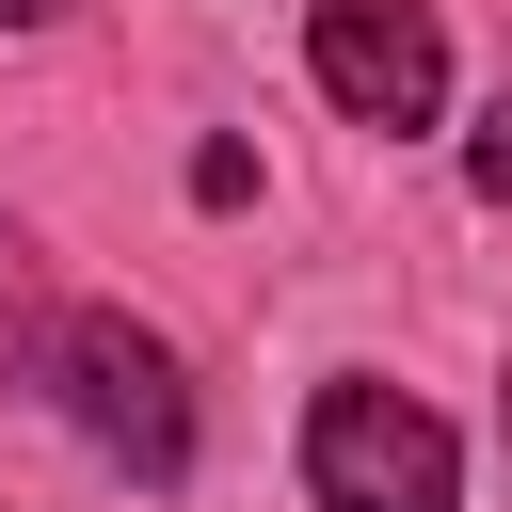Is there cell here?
<instances>
[{
  "instance_id": "7a4b0ae2",
  "label": "cell",
  "mask_w": 512,
  "mask_h": 512,
  "mask_svg": "<svg viewBox=\"0 0 512 512\" xmlns=\"http://www.w3.org/2000/svg\"><path fill=\"white\" fill-rule=\"evenodd\" d=\"M304 512H464V432L384 368H336L304 400Z\"/></svg>"
},
{
  "instance_id": "3957f363",
  "label": "cell",
  "mask_w": 512,
  "mask_h": 512,
  "mask_svg": "<svg viewBox=\"0 0 512 512\" xmlns=\"http://www.w3.org/2000/svg\"><path fill=\"white\" fill-rule=\"evenodd\" d=\"M304 64L352 128H432L448 112V16L432 0H304Z\"/></svg>"
},
{
  "instance_id": "277c9868",
  "label": "cell",
  "mask_w": 512,
  "mask_h": 512,
  "mask_svg": "<svg viewBox=\"0 0 512 512\" xmlns=\"http://www.w3.org/2000/svg\"><path fill=\"white\" fill-rule=\"evenodd\" d=\"M464 192H480V208H512V96L480 112V144H464Z\"/></svg>"
},
{
  "instance_id": "5b68a950",
  "label": "cell",
  "mask_w": 512,
  "mask_h": 512,
  "mask_svg": "<svg viewBox=\"0 0 512 512\" xmlns=\"http://www.w3.org/2000/svg\"><path fill=\"white\" fill-rule=\"evenodd\" d=\"M48 16H80V0H0V32H48Z\"/></svg>"
},
{
  "instance_id": "6da1fadb",
  "label": "cell",
  "mask_w": 512,
  "mask_h": 512,
  "mask_svg": "<svg viewBox=\"0 0 512 512\" xmlns=\"http://www.w3.org/2000/svg\"><path fill=\"white\" fill-rule=\"evenodd\" d=\"M0 352H16V384H32L96 464H128L144 496L192 480V368H176L160 320H128V304H16Z\"/></svg>"
}]
</instances>
